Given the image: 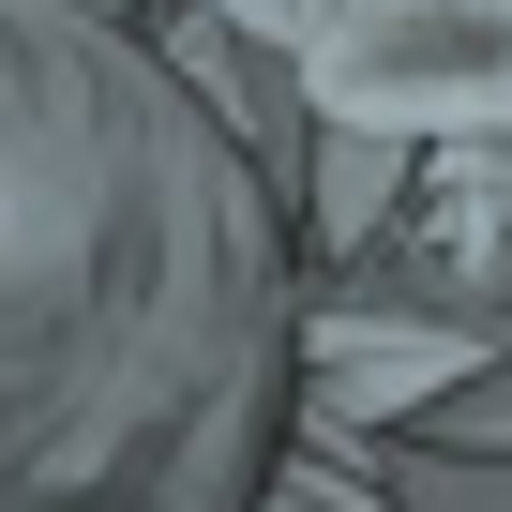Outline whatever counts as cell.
I'll use <instances>...</instances> for the list:
<instances>
[{
	"mask_svg": "<svg viewBox=\"0 0 512 512\" xmlns=\"http://www.w3.org/2000/svg\"><path fill=\"white\" fill-rule=\"evenodd\" d=\"M211 16H226L241 46H272V61H302V46H317V16H332V0H211Z\"/></svg>",
	"mask_w": 512,
	"mask_h": 512,
	"instance_id": "cell-6",
	"label": "cell"
},
{
	"mask_svg": "<svg viewBox=\"0 0 512 512\" xmlns=\"http://www.w3.org/2000/svg\"><path fill=\"white\" fill-rule=\"evenodd\" d=\"M256 512H392V497L347 467V437H317V452H287L272 482H256Z\"/></svg>",
	"mask_w": 512,
	"mask_h": 512,
	"instance_id": "cell-5",
	"label": "cell"
},
{
	"mask_svg": "<svg viewBox=\"0 0 512 512\" xmlns=\"http://www.w3.org/2000/svg\"><path fill=\"white\" fill-rule=\"evenodd\" d=\"M497 332L482 317H392V302H332V317H302V422L317 437H392V422H422L467 362H482Z\"/></svg>",
	"mask_w": 512,
	"mask_h": 512,
	"instance_id": "cell-3",
	"label": "cell"
},
{
	"mask_svg": "<svg viewBox=\"0 0 512 512\" xmlns=\"http://www.w3.org/2000/svg\"><path fill=\"white\" fill-rule=\"evenodd\" d=\"M302 106L347 136H512V0H332Z\"/></svg>",
	"mask_w": 512,
	"mask_h": 512,
	"instance_id": "cell-2",
	"label": "cell"
},
{
	"mask_svg": "<svg viewBox=\"0 0 512 512\" xmlns=\"http://www.w3.org/2000/svg\"><path fill=\"white\" fill-rule=\"evenodd\" d=\"M272 211L76 0H0V512H241Z\"/></svg>",
	"mask_w": 512,
	"mask_h": 512,
	"instance_id": "cell-1",
	"label": "cell"
},
{
	"mask_svg": "<svg viewBox=\"0 0 512 512\" xmlns=\"http://www.w3.org/2000/svg\"><path fill=\"white\" fill-rule=\"evenodd\" d=\"M422 452H467V467H512V332L422 407Z\"/></svg>",
	"mask_w": 512,
	"mask_h": 512,
	"instance_id": "cell-4",
	"label": "cell"
}]
</instances>
